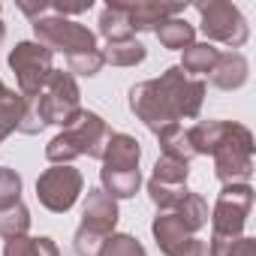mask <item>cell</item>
Wrapping results in <instances>:
<instances>
[{"instance_id": "9a60e30c", "label": "cell", "mask_w": 256, "mask_h": 256, "mask_svg": "<svg viewBox=\"0 0 256 256\" xmlns=\"http://www.w3.org/2000/svg\"><path fill=\"white\" fill-rule=\"evenodd\" d=\"M70 66L82 76H94L100 66H102V54L100 52H88V54H78V58H70Z\"/></svg>"}, {"instance_id": "7c38bea8", "label": "cell", "mask_w": 256, "mask_h": 256, "mask_svg": "<svg viewBox=\"0 0 256 256\" xmlns=\"http://www.w3.org/2000/svg\"><path fill=\"white\" fill-rule=\"evenodd\" d=\"M6 256H58L48 238H16L6 247Z\"/></svg>"}, {"instance_id": "8992f818", "label": "cell", "mask_w": 256, "mask_h": 256, "mask_svg": "<svg viewBox=\"0 0 256 256\" xmlns=\"http://www.w3.org/2000/svg\"><path fill=\"white\" fill-rule=\"evenodd\" d=\"M114 220H118V211H114V202L108 199V196H102L100 190H94L90 193V199H88V208H84V223H82V232H78V253L84 256V250H88V241H94L96 244V238H102L112 226H114ZM90 244V247H94ZM94 253H96V247H94Z\"/></svg>"}, {"instance_id": "30bf717a", "label": "cell", "mask_w": 256, "mask_h": 256, "mask_svg": "<svg viewBox=\"0 0 256 256\" xmlns=\"http://www.w3.org/2000/svg\"><path fill=\"white\" fill-rule=\"evenodd\" d=\"M157 36H160V42L169 46V48H184V46H190V40H193V28H190L184 18H175V16H172V18L160 22Z\"/></svg>"}, {"instance_id": "ba28073f", "label": "cell", "mask_w": 256, "mask_h": 256, "mask_svg": "<svg viewBox=\"0 0 256 256\" xmlns=\"http://www.w3.org/2000/svg\"><path fill=\"white\" fill-rule=\"evenodd\" d=\"M139 163V145L130 136H114L108 139V160L106 169H120V172H130Z\"/></svg>"}, {"instance_id": "2e32d148", "label": "cell", "mask_w": 256, "mask_h": 256, "mask_svg": "<svg viewBox=\"0 0 256 256\" xmlns=\"http://www.w3.org/2000/svg\"><path fill=\"white\" fill-rule=\"evenodd\" d=\"M0 40H4V24H0Z\"/></svg>"}, {"instance_id": "9c48e42d", "label": "cell", "mask_w": 256, "mask_h": 256, "mask_svg": "<svg viewBox=\"0 0 256 256\" xmlns=\"http://www.w3.org/2000/svg\"><path fill=\"white\" fill-rule=\"evenodd\" d=\"M100 30L108 42H120V40H130L133 28H130V18L120 10V4H108L100 16Z\"/></svg>"}, {"instance_id": "5b68a950", "label": "cell", "mask_w": 256, "mask_h": 256, "mask_svg": "<svg viewBox=\"0 0 256 256\" xmlns=\"http://www.w3.org/2000/svg\"><path fill=\"white\" fill-rule=\"evenodd\" d=\"M78 187H82V175H78L76 169H70V166L48 169V172L40 178V184H36L42 205L52 208V211H66V208L76 202Z\"/></svg>"}, {"instance_id": "52a82bcc", "label": "cell", "mask_w": 256, "mask_h": 256, "mask_svg": "<svg viewBox=\"0 0 256 256\" xmlns=\"http://www.w3.org/2000/svg\"><path fill=\"white\" fill-rule=\"evenodd\" d=\"M78 90L72 84V78L66 72H52V84H48V96H42L40 112H42V124H70V112L76 108Z\"/></svg>"}, {"instance_id": "6da1fadb", "label": "cell", "mask_w": 256, "mask_h": 256, "mask_svg": "<svg viewBox=\"0 0 256 256\" xmlns=\"http://www.w3.org/2000/svg\"><path fill=\"white\" fill-rule=\"evenodd\" d=\"M34 30L42 42L66 52L70 58H78V54H88V52H96V42H94V34L88 28H82L78 22H70V18H34Z\"/></svg>"}, {"instance_id": "5bb4252c", "label": "cell", "mask_w": 256, "mask_h": 256, "mask_svg": "<svg viewBox=\"0 0 256 256\" xmlns=\"http://www.w3.org/2000/svg\"><path fill=\"white\" fill-rule=\"evenodd\" d=\"M102 256H145V250H142L133 238L120 235V238H114V241L102 250Z\"/></svg>"}, {"instance_id": "3957f363", "label": "cell", "mask_w": 256, "mask_h": 256, "mask_svg": "<svg viewBox=\"0 0 256 256\" xmlns=\"http://www.w3.org/2000/svg\"><path fill=\"white\" fill-rule=\"evenodd\" d=\"M10 64L18 72V84L28 96L36 94L42 88V82L52 76V52L46 46H36V42L16 46V52L10 54Z\"/></svg>"}, {"instance_id": "8fae6325", "label": "cell", "mask_w": 256, "mask_h": 256, "mask_svg": "<svg viewBox=\"0 0 256 256\" xmlns=\"http://www.w3.org/2000/svg\"><path fill=\"white\" fill-rule=\"evenodd\" d=\"M102 60H112V64H139L145 60V46L136 42V40H120V42H108V52L102 54Z\"/></svg>"}, {"instance_id": "7a4b0ae2", "label": "cell", "mask_w": 256, "mask_h": 256, "mask_svg": "<svg viewBox=\"0 0 256 256\" xmlns=\"http://www.w3.org/2000/svg\"><path fill=\"white\" fill-rule=\"evenodd\" d=\"M106 136V126L96 114H78V126L64 136H58L48 148V157L52 160H60V157H72V154H100V139Z\"/></svg>"}, {"instance_id": "277c9868", "label": "cell", "mask_w": 256, "mask_h": 256, "mask_svg": "<svg viewBox=\"0 0 256 256\" xmlns=\"http://www.w3.org/2000/svg\"><path fill=\"white\" fill-rule=\"evenodd\" d=\"M196 12L202 16V30L214 40L241 46L247 40V22L232 4H196Z\"/></svg>"}, {"instance_id": "4fadbf2b", "label": "cell", "mask_w": 256, "mask_h": 256, "mask_svg": "<svg viewBox=\"0 0 256 256\" xmlns=\"http://www.w3.org/2000/svg\"><path fill=\"white\" fill-rule=\"evenodd\" d=\"M217 58L220 54L211 46H190L187 54H184V70H190V72H208L217 64Z\"/></svg>"}]
</instances>
